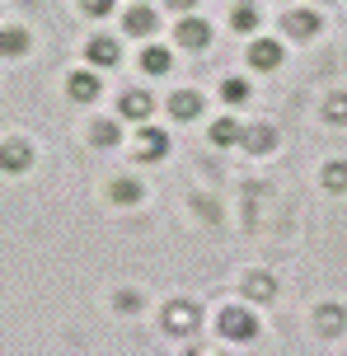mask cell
Wrapping results in <instances>:
<instances>
[{
  "mask_svg": "<svg viewBox=\"0 0 347 356\" xmlns=\"http://www.w3.org/2000/svg\"><path fill=\"white\" fill-rule=\"evenodd\" d=\"M319 183H324V193L343 197L347 193V160H329L324 169H319Z\"/></svg>",
  "mask_w": 347,
  "mask_h": 356,
  "instance_id": "cell-21",
  "label": "cell"
},
{
  "mask_svg": "<svg viewBox=\"0 0 347 356\" xmlns=\"http://www.w3.org/2000/svg\"><path fill=\"white\" fill-rule=\"evenodd\" d=\"M314 328H319L324 338H338L347 328V309L343 305H319V309H314Z\"/></svg>",
  "mask_w": 347,
  "mask_h": 356,
  "instance_id": "cell-17",
  "label": "cell"
},
{
  "mask_svg": "<svg viewBox=\"0 0 347 356\" xmlns=\"http://www.w3.org/2000/svg\"><path fill=\"white\" fill-rule=\"evenodd\" d=\"M33 52V33L24 29V24H5L0 29V56H10V61H19V56Z\"/></svg>",
  "mask_w": 347,
  "mask_h": 356,
  "instance_id": "cell-13",
  "label": "cell"
},
{
  "mask_svg": "<svg viewBox=\"0 0 347 356\" xmlns=\"http://www.w3.org/2000/svg\"><path fill=\"white\" fill-rule=\"evenodd\" d=\"M141 71H146L150 80H155V75H169L174 71V52L160 47V42H146V47H141Z\"/></svg>",
  "mask_w": 347,
  "mask_h": 356,
  "instance_id": "cell-16",
  "label": "cell"
},
{
  "mask_svg": "<svg viewBox=\"0 0 347 356\" xmlns=\"http://www.w3.org/2000/svg\"><path fill=\"white\" fill-rule=\"evenodd\" d=\"M230 24H235V33H258V5L254 0H235L230 5Z\"/></svg>",
  "mask_w": 347,
  "mask_h": 356,
  "instance_id": "cell-20",
  "label": "cell"
},
{
  "mask_svg": "<svg viewBox=\"0 0 347 356\" xmlns=\"http://www.w3.org/2000/svg\"><path fill=\"white\" fill-rule=\"evenodd\" d=\"M118 118H122V122H150V118H155V99H150L146 89H127V94L118 99Z\"/></svg>",
  "mask_w": 347,
  "mask_h": 356,
  "instance_id": "cell-10",
  "label": "cell"
},
{
  "mask_svg": "<svg viewBox=\"0 0 347 356\" xmlns=\"http://www.w3.org/2000/svg\"><path fill=\"white\" fill-rule=\"evenodd\" d=\"M160 323H165V333H174V338H188L193 328L202 323V309H197V300H169L165 309H160Z\"/></svg>",
  "mask_w": 347,
  "mask_h": 356,
  "instance_id": "cell-3",
  "label": "cell"
},
{
  "mask_svg": "<svg viewBox=\"0 0 347 356\" xmlns=\"http://www.w3.org/2000/svg\"><path fill=\"white\" fill-rule=\"evenodd\" d=\"M169 10H179V15H188V10H197V0H165Z\"/></svg>",
  "mask_w": 347,
  "mask_h": 356,
  "instance_id": "cell-27",
  "label": "cell"
},
{
  "mask_svg": "<svg viewBox=\"0 0 347 356\" xmlns=\"http://www.w3.org/2000/svg\"><path fill=\"white\" fill-rule=\"evenodd\" d=\"M244 296H249L254 305H268L277 296V282L268 277V272H249V277H244Z\"/></svg>",
  "mask_w": 347,
  "mask_h": 356,
  "instance_id": "cell-19",
  "label": "cell"
},
{
  "mask_svg": "<svg viewBox=\"0 0 347 356\" xmlns=\"http://www.w3.org/2000/svg\"><path fill=\"white\" fill-rule=\"evenodd\" d=\"M33 160H38V150H33L29 136H5V141H0V174L24 178L33 169Z\"/></svg>",
  "mask_w": 347,
  "mask_h": 356,
  "instance_id": "cell-1",
  "label": "cell"
},
{
  "mask_svg": "<svg viewBox=\"0 0 347 356\" xmlns=\"http://www.w3.org/2000/svg\"><path fill=\"white\" fill-rule=\"evenodd\" d=\"M155 29H160V10H150V5H131V10H122V33H127V38L150 42Z\"/></svg>",
  "mask_w": 347,
  "mask_h": 356,
  "instance_id": "cell-8",
  "label": "cell"
},
{
  "mask_svg": "<svg viewBox=\"0 0 347 356\" xmlns=\"http://www.w3.org/2000/svg\"><path fill=\"white\" fill-rule=\"evenodd\" d=\"M314 5H333V0H314Z\"/></svg>",
  "mask_w": 347,
  "mask_h": 356,
  "instance_id": "cell-28",
  "label": "cell"
},
{
  "mask_svg": "<svg viewBox=\"0 0 347 356\" xmlns=\"http://www.w3.org/2000/svg\"><path fill=\"white\" fill-rule=\"evenodd\" d=\"M282 29H287V38H296V42H310V38H319V29H324V19L314 15V10H287V19H282Z\"/></svg>",
  "mask_w": 347,
  "mask_h": 356,
  "instance_id": "cell-12",
  "label": "cell"
},
{
  "mask_svg": "<svg viewBox=\"0 0 347 356\" xmlns=\"http://www.w3.org/2000/svg\"><path fill=\"white\" fill-rule=\"evenodd\" d=\"M113 309H118V314H136V309H141V291H122V296L113 300Z\"/></svg>",
  "mask_w": 347,
  "mask_h": 356,
  "instance_id": "cell-26",
  "label": "cell"
},
{
  "mask_svg": "<svg viewBox=\"0 0 347 356\" xmlns=\"http://www.w3.org/2000/svg\"><path fill=\"white\" fill-rule=\"evenodd\" d=\"M174 42H179L183 52H207V47H211V24L202 15H183L179 24H174Z\"/></svg>",
  "mask_w": 347,
  "mask_h": 356,
  "instance_id": "cell-5",
  "label": "cell"
},
{
  "mask_svg": "<svg viewBox=\"0 0 347 356\" xmlns=\"http://www.w3.org/2000/svg\"><path fill=\"white\" fill-rule=\"evenodd\" d=\"M85 61L90 66H122V38H113V33H94L90 42H85Z\"/></svg>",
  "mask_w": 347,
  "mask_h": 356,
  "instance_id": "cell-7",
  "label": "cell"
},
{
  "mask_svg": "<svg viewBox=\"0 0 347 356\" xmlns=\"http://www.w3.org/2000/svg\"><path fill=\"white\" fill-rule=\"evenodd\" d=\"M282 61H287V47H282L277 38H254V42H249V66H254V71H277Z\"/></svg>",
  "mask_w": 347,
  "mask_h": 356,
  "instance_id": "cell-11",
  "label": "cell"
},
{
  "mask_svg": "<svg viewBox=\"0 0 347 356\" xmlns=\"http://www.w3.org/2000/svg\"><path fill=\"white\" fill-rule=\"evenodd\" d=\"M169 131L165 127H155V122H136V141H131V155L141 164H155V160H165L169 155Z\"/></svg>",
  "mask_w": 347,
  "mask_h": 356,
  "instance_id": "cell-2",
  "label": "cell"
},
{
  "mask_svg": "<svg viewBox=\"0 0 347 356\" xmlns=\"http://www.w3.org/2000/svg\"><path fill=\"white\" fill-rule=\"evenodd\" d=\"M118 10V0H80V15L85 19H108Z\"/></svg>",
  "mask_w": 347,
  "mask_h": 356,
  "instance_id": "cell-25",
  "label": "cell"
},
{
  "mask_svg": "<svg viewBox=\"0 0 347 356\" xmlns=\"http://www.w3.org/2000/svg\"><path fill=\"white\" fill-rule=\"evenodd\" d=\"M244 150L249 155H273L277 150V127H268V122H258V127H244Z\"/></svg>",
  "mask_w": 347,
  "mask_h": 356,
  "instance_id": "cell-15",
  "label": "cell"
},
{
  "mask_svg": "<svg viewBox=\"0 0 347 356\" xmlns=\"http://www.w3.org/2000/svg\"><path fill=\"white\" fill-rule=\"evenodd\" d=\"M165 108H169L174 122H197L202 108H207V99H202V89H174V94L165 99Z\"/></svg>",
  "mask_w": 347,
  "mask_h": 356,
  "instance_id": "cell-9",
  "label": "cell"
},
{
  "mask_svg": "<svg viewBox=\"0 0 347 356\" xmlns=\"http://www.w3.org/2000/svg\"><path fill=\"white\" fill-rule=\"evenodd\" d=\"M104 94V80H99V66H80V71L66 75V99L71 104H94Z\"/></svg>",
  "mask_w": 347,
  "mask_h": 356,
  "instance_id": "cell-6",
  "label": "cell"
},
{
  "mask_svg": "<svg viewBox=\"0 0 347 356\" xmlns=\"http://www.w3.org/2000/svg\"><path fill=\"white\" fill-rule=\"evenodd\" d=\"M216 328H220L225 342H249L258 333V319H254V309H244V305H225L220 319H216Z\"/></svg>",
  "mask_w": 347,
  "mask_h": 356,
  "instance_id": "cell-4",
  "label": "cell"
},
{
  "mask_svg": "<svg viewBox=\"0 0 347 356\" xmlns=\"http://www.w3.org/2000/svg\"><path fill=\"white\" fill-rule=\"evenodd\" d=\"M207 141L216 145V150H230V145L244 141V122H235V113H225V118H216V122L207 127Z\"/></svg>",
  "mask_w": 347,
  "mask_h": 356,
  "instance_id": "cell-14",
  "label": "cell"
},
{
  "mask_svg": "<svg viewBox=\"0 0 347 356\" xmlns=\"http://www.w3.org/2000/svg\"><path fill=\"white\" fill-rule=\"evenodd\" d=\"M90 141L99 145V150H108V145L122 141V118H104V122L90 127Z\"/></svg>",
  "mask_w": 347,
  "mask_h": 356,
  "instance_id": "cell-22",
  "label": "cell"
},
{
  "mask_svg": "<svg viewBox=\"0 0 347 356\" xmlns=\"http://www.w3.org/2000/svg\"><path fill=\"white\" fill-rule=\"evenodd\" d=\"M319 113H324V122H329V127H347V94H329Z\"/></svg>",
  "mask_w": 347,
  "mask_h": 356,
  "instance_id": "cell-24",
  "label": "cell"
},
{
  "mask_svg": "<svg viewBox=\"0 0 347 356\" xmlns=\"http://www.w3.org/2000/svg\"><path fill=\"white\" fill-rule=\"evenodd\" d=\"M141 197H146L141 178H113L108 183V202H118V207H136Z\"/></svg>",
  "mask_w": 347,
  "mask_h": 356,
  "instance_id": "cell-18",
  "label": "cell"
},
{
  "mask_svg": "<svg viewBox=\"0 0 347 356\" xmlns=\"http://www.w3.org/2000/svg\"><path fill=\"white\" fill-rule=\"evenodd\" d=\"M249 94H254V89H249V80H244V75H225V80H220V104H235L239 108Z\"/></svg>",
  "mask_w": 347,
  "mask_h": 356,
  "instance_id": "cell-23",
  "label": "cell"
}]
</instances>
